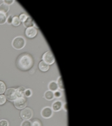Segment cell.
Returning a JSON list of instances; mask_svg holds the SVG:
<instances>
[{
	"instance_id": "cell-1",
	"label": "cell",
	"mask_w": 112,
	"mask_h": 126,
	"mask_svg": "<svg viewBox=\"0 0 112 126\" xmlns=\"http://www.w3.org/2000/svg\"><path fill=\"white\" fill-rule=\"evenodd\" d=\"M32 65H33V59L31 56H30L29 55H27V54L21 56L19 60H18V65L20 66L21 68L24 70L29 69L30 68H31Z\"/></svg>"
},
{
	"instance_id": "cell-2",
	"label": "cell",
	"mask_w": 112,
	"mask_h": 126,
	"mask_svg": "<svg viewBox=\"0 0 112 126\" xmlns=\"http://www.w3.org/2000/svg\"><path fill=\"white\" fill-rule=\"evenodd\" d=\"M26 45V40L23 37H17L12 41V47L15 49H21L24 48Z\"/></svg>"
},
{
	"instance_id": "cell-3",
	"label": "cell",
	"mask_w": 112,
	"mask_h": 126,
	"mask_svg": "<svg viewBox=\"0 0 112 126\" xmlns=\"http://www.w3.org/2000/svg\"><path fill=\"white\" fill-rule=\"evenodd\" d=\"M5 96L6 98V100H9V101H12V102H14L17 98L16 89H14V88L7 89L5 92Z\"/></svg>"
},
{
	"instance_id": "cell-4",
	"label": "cell",
	"mask_w": 112,
	"mask_h": 126,
	"mask_svg": "<svg viewBox=\"0 0 112 126\" xmlns=\"http://www.w3.org/2000/svg\"><path fill=\"white\" fill-rule=\"evenodd\" d=\"M42 61L47 65H52L55 62V57L51 51L45 52L42 56Z\"/></svg>"
},
{
	"instance_id": "cell-5",
	"label": "cell",
	"mask_w": 112,
	"mask_h": 126,
	"mask_svg": "<svg viewBox=\"0 0 112 126\" xmlns=\"http://www.w3.org/2000/svg\"><path fill=\"white\" fill-rule=\"evenodd\" d=\"M14 105L17 110H23L27 106V100L24 96L17 97L14 101Z\"/></svg>"
},
{
	"instance_id": "cell-6",
	"label": "cell",
	"mask_w": 112,
	"mask_h": 126,
	"mask_svg": "<svg viewBox=\"0 0 112 126\" xmlns=\"http://www.w3.org/2000/svg\"><path fill=\"white\" fill-rule=\"evenodd\" d=\"M33 110L30 108H24L21 112V117L24 120H30L33 116Z\"/></svg>"
},
{
	"instance_id": "cell-7",
	"label": "cell",
	"mask_w": 112,
	"mask_h": 126,
	"mask_svg": "<svg viewBox=\"0 0 112 126\" xmlns=\"http://www.w3.org/2000/svg\"><path fill=\"white\" fill-rule=\"evenodd\" d=\"M53 115V111L49 106H45L41 111V115L44 119H50Z\"/></svg>"
},
{
	"instance_id": "cell-8",
	"label": "cell",
	"mask_w": 112,
	"mask_h": 126,
	"mask_svg": "<svg viewBox=\"0 0 112 126\" xmlns=\"http://www.w3.org/2000/svg\"><path fill=\"white\" fill-rule=\"evenodd\" d=\"M25 33L27 37L33 38L37 34V29L36 28H34V27H30V28H28L26 29Z\"/></svg>"
},
{
	"instance_id": "cell-9",
	"label": "cell",
	"mask_w": 112,
	"mask_h": 126,
	"mask_svg": "<svg viewBox=\"0 0 112 126\" xmlns=\"http://www.w3.org/2000/svg\"><path fill=\"white\" fill-rule=\"evenodd\" d=\"M62 103L61 101H59V100H56L52 104V111H55V112H58L61 110L62 108Z\"/></svg>"
},
{
	"instance_id": "cell-10",
	"label": "cell",
	"mask_w": 112,
	"mask_h": 126,
	"mask_svg": "<svg viewBox=\"0 0 112 126\" xmlns=\"http://www.w3.org/2000/svg\"><path fill=\"white\" fill-rule=\"evenodd\" d=\"M34 22L33 21V19L31 18L30 17H27V19L25 20V21L24 22V26L25 28H30V27H33L34 25Z\"/></svg>"
},
{
	"instance_id": "cell-11",
	"label": "cell",
	"mask_w": 112,
	"mask_h": 126,
	"mask_svg": "<svg viewBox=\"0 0 112 126\" xmlns=\"http://www.w3.org/2000/svg\"><path fill=\"white\" fill-rule=\"evenodd\" d=\"M49 90L50 91H52V92H55L56 91H58V84L57 82L55 81H51L49 84Z\"/></svg>"
},
{
	"instance_id": "cell-12",
	"label": "cell",
	"mask_w": 112,
	"mask_h": 126,
	"mask_svg": "<svg viewBox=\"0 0 112 126\" xmlns=\"http://www.w3.org/2000/svg\"><path fill=\"white\" fill-rule=\"evenodd\" d=\"M39 68L40 71L45 72V71H47L49 69V65L46 64V63H45L43 61H42L39 63Z\"/></svg>"
},
{
	"instance_id": "cell-13",
	"label": "cell",
	"mask_w": 112,
	"mask_h": 126,
	"mask_svg": "<svg viewBox=\"0 0 112 126\" xmlns=\"http://www.w3.org/2000/svg\"><path fill=\"white\" fill-rule=\"evenodd\" d=\"M44 97L45 100H52L53 99L55 98V96H54V92L52 91H46L44 94Z\"/></svg>"
},
{
	"instance_id": "cell-14",
	"label": "cell",
	"mask_w": 112,
	"mask_h": 126,
	"mask_svg": "<svg viewBox=\"0 0 112 126\" xmlns=\"http://www.w3.org/2000/svg\"><path fill=\"white\" fill-rule=\"evenodd\" d=\"M25 90L26 89L24 87H19L17 89H16V92H17V97H23L24 96Z\"/></svg>"
},
{
	"instance_id": "cell-15",
	"label": "cell",
	"mask_w": 112,
	"mask_h": 126,
	"mask_svg": "<svg viewBox=\"0 0 112 126\" xmlns=\"http://www.w3.org/2000/svg\"><path fill=\"white\" fill-rule=\"evenodd\" d=\"M9 11V5L2 3L0 5V12L3 13V14H6Z\"/></svg>"
},
{
	"instance_id": "cell-16",
	"label": "cell",
	"mask_w": 112,
	"mask_h": 126,
	"mask_svg": "<svg viewBox=\"0 0 112 126\" xmlns=\"http://www.w3.org/2000/svg\"><path fill=\"white\" fill-rule=\"evenodd\" d=\"M6 20H7V16H6V15L0 12V25H1V24H4L6 22Z\"/></svg>"
},
{
	"instance_id": "cell-17",
	"label": "cell",
	"mask_w": 112,
	"mask_h": 126,
	"mask_svg": "<svg viewBox=\"0 0 112 126\" xmlns=\"http://www.w3.org/2000/svg\"><path fill=\"white\" fill-rule=\"evenodd\" d=\"M14 26L15 27H17V26H19L20 24H21V21L19 20V17L15 16V17H13V20H12V23Z\"/></svg>"
},
{
	"instance_id": "cell-18",
	"label": "cell",
	"mask_w": 112,
	"mask_h": 126,
	"mask_svg": "<svg viewBox=\"0 0 112 126\" xmlns=\"http://www.w3.org/2000/svg\"><path fill=\"white\" fill-rule=\"evenodd\" d=\"M6 91V87L5 84L2 82V81H0V95L4 94Z\"/></svg>"
},
{
	"instance_id": "cell-19",
	"label": "cell",
	"mask_w": 112,
	"mask_h": 126,
	"mask_svg": "<svg viewBox=\"0 0 112 126\" xmlns=\"http://www.w3.org/2000/svg\"><path fill=\"white\" fill-rule=\"evenodd\" d=\"M57 84H58V88H60L61 90H64V84H63V81H62V78L61 77H59L58 78V81H57Z\"/></svg>"
},
{
	"instance_id": "cell-20",
	"label": "cell",
	"mask_w": 112,
	"mask_h": 126,
	"mask_svg": "<svg viewBox=\"0 0 112 126\" xmlns=\"http://www.w3.org/2000/svg\"><path fill=\"white\" fill-rule=\"evenodd\" d=\"M27 17H28V16H27L26 14H24V13H23V14H21V15H20V16L18 17H19L20 21L24 23V22L25 21V20L27 19Z\"/></svg>"
},
{
	"instance_id": "cell-21",
	"label": "cell",
	"mask_w": 112,
	"mask_h": 126,
	"mask_svg": "<svg viewBox=\"0 0 112 126\" xmlns=\"http://www.w3.org/2000/svg\"><path fill=\"white\" fill-rule=\"evenodd\" d=\"M32 123L30 120H24L21 125V126H31Z\"/></svg>"
},
{
	"instance_id": "cell-22",
	"label": "cell",
	"mask_w": 112,
	"mask_h": 126,
	"mask_svg": "<svg viewBox=\"0 0 112 126\" xmlns=\"http://www.w3.org/2000/svg\"><path fill=\"white\" fill-rule=\"evenodd\" d=\"M5 102H6V98L5 95L1 94L0 95V105H3Z\"/></svg>"
},
{
	"instance_id": "cell-23",
	"label": "cell",
	"mask_w": 112,
	"mask_h": 126,
	"mask_svg": "<svg viewBox=\"0 0 112 126\" xmlns=\"http://www.w3.org/2000/svg\"><path fill=\"white\" fill-rule=\"evenodd\" d=\"M31 95H32V91H31V90H30V89L25 90L24 96H26L27 97H30V96H31Z\"/></svg>"
},
{
	"instance_id": "cell-24",
	"label": "cell",
	"mask_w": 112,
	"mask_h": 126,
	"mask_svg": "<svg viewBox=\"0 0 112 126\" xmlns=\"http://www.w3.org/2000/svg\"><path fill=\"white\" fill-rule=\"evenodd\" d=\"M0 126H8V122L5 119H2L0 121Z\"/></svg>"
},
{
	"instance_id": "cell-25",
	"label": "cell",
	"mask_w": 112,
	"mask_h": 126,
	"mask_svg": "<svg viewBox=\"0 0 112 126\" xmlns=\"http://www.w3.org/2000/svg\"><path fill=\"white\" fill-rule=\"evenodd\" d=\"M54 96L55 97H57V98H59L61 96V92L59 91H56L54 92Z\"/></svg>"
},
{
	"instance_id": "cell-26",
	"label": "cell",
	"mask_w": 112,
	"mask_h": 126,
	"mask_svg": "<svg viewBox=\"0 0 112 126\" xmlns=\"http://www.w3.org/2000/svg\"><path fill=\"white\" fill-rule=\"evenodd\" d=\"M12 20H13V16L9 15L8 17H7V20H6V21H7L8 24H10L12 23Z\"/></svg>"
},
{
	"instance_id": "cell-27",
	"label": "cell",
	"mask_w": 112,
	"mask_h": 126,
	"mask_svg": "<svg viewBox=\"0 0 112 126\" xmlns=\"http://www.w3.org/2000/svg\"><path fill=\"white\" fill-rule=\"evenodd\" d=\"M14 2V0H5L3 3H5V4H6V5H9L13 4Z\"/></svg>"
},
{
	"instance_id": "cell-28",
	"label": "cell",
	"mask_w": 112,
	"mask_h": 126,
	"mask_svg": "<svg viewBox=\"0 0 112 126\" xmlns=\"http://www.w3.org/2000/svg\"><path fill=\"white\" fill-rule=\"evenodd\" d=\"M31 126H41V124H40V122H39V121H34L33 123H32V125H31Z\"/></svg>"
},
{
	"instance_id": "cell-29",
	"label": "cell",
	"mask_w": 112,
	"mask_h": 126,
	"mask_svg": "<svg viewBox=\"0 0 112 126\" xmlns=\"http://www.w3.org/2000/svg\"><path fill=\"white\" fill-rule=\"evenodd\" d=\"M67 106H68V104L65 103L64 104V106H63V109L64 110V111L65 112H67L68 111V109H67Z\"/></svg>"
}]
</instances>
